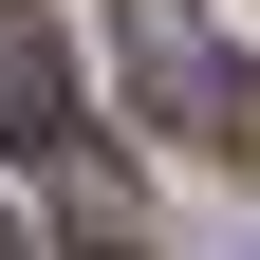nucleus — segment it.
Wrapping results in <instances>:
<instances>
[{
	"label": "nucleus",
	"mask_w": 260,
	"mask_h": 260,
	"mask_svg": "<svg viewBox=\"0 0 260 260\" xmlns=\"http://www.w3.org/2000/svg\"><path fill=\"white\" fill-rule=\"evenodd\" d=\"M0 149H75V38L0 19Z\"/></svg>",
	"instance_id": "nucleus-2"
},
{
	"label": "nucleus",
	"mask_w": 260,
	"mask_h": 260,
	"mask_svg": "<svg viewBox=\"0 0 260 260\" xmlns=\"http://www.w3.org/2000/svg\"><path fill=\"white\" fill-rule=\"evenodd\" d=\"M0 260H19V223H0Z\"/></svg>",
	"instance_id": "nucleus-3"
},
{
	"label": "nucleus",
	"mask_w": 260,
	"mask_h": 260,
	"mask_svg": "<svg viewBox=\"0 0 260 260\" xmlns=\"http://www.w3.org/2000/svg\"><path fill=\"white\" fill-rule=\"evenodd\" d=\"M130 75H149V112H168L186 149H223V130H242V75L205 56V19H186V0H130Z\"/></svg>",
	"instance_id": "nucleus-1"
}]
</instances>
